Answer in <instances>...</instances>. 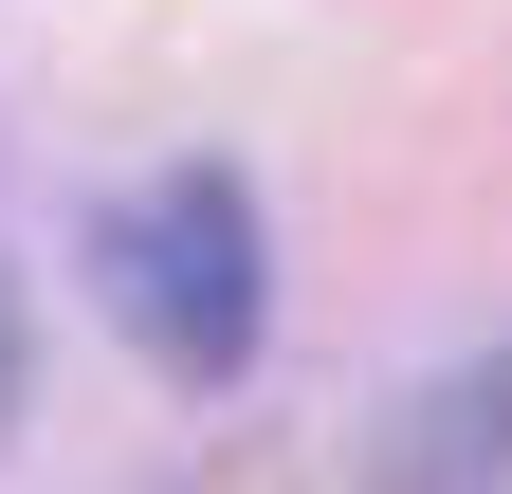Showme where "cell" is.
I'll return each instance as SVG.
<instances>
[{"label":"cell","mask_w":512,"mask_h":494,"mask_svg":"<svg viewBox=\"0 0 512 494\" xmlns=\"http://www.w3.org/2000/svg\"><path fill=\"white\" fill-rule=\"evenodd\" d=\"M110 312H128V348H147L165 385H238L256 366L275 275H256V202L220 165H183V183H147V202L110 220Z\"/></svg>","instance_id":"cell-1"},{"label":"cell","mask_w":512,"mask_h":494,"mask_svg":"<svg viewBox=\"0 0 512 494\" xmlns=\"http://www.w3.org/2000/svg\"><path fill=\"white\" fill-rule=\"evenodd\" d=\"M0 403H19V293H0Z\"/></svg>","instance_id":"cell-3"},{"label":"cell","mask_w":512,"mask_h":494,"mask_svg":"<svg viewBox=\"0 0 512 494\" xmlns=\"http://www.w3.org/2000/svg\"><path fill=\"white\" fill-rule=\"evenodd\" d=\"M403 458H512V366H476L458 403H421V440Z\"/></svg>","instance_id":"cell-2"}]
</instances>
